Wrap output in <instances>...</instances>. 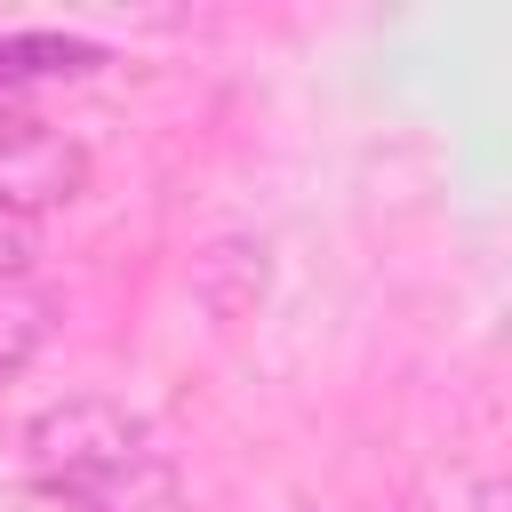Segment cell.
Listing matches in <instances>:
<instances>
[{
    "label": "cell",
    "mask_w": 512,
    "mask_h": 512,
    "mask_svg": "<svg viewBox=\"0 0 512 512\" xmlns=\"http://www.w3.org/2000/svg\"><path fill=\"white\" fill-rule=\"evenodd\" d=\"M24 456H32V480L80 488V496H96V504L136 496V488H160L152 432H144L120 400H104V392H72V400L40 408L32 432H24Z\"/></svg>",
    "instance_id": "cell-1"
},
{
    "label": "cell",
    "mask_w": 512,
    "mask_h": 512,
    "mask_svg": "<svg viewBox=\"0 0 512 512\" xmlns=\"http://www.w3.org/2000/svg\"><path fill=\"white\" fill-rule=\"evenodd\" d=\"M72 184H80V152L56 144V136H40V128L0 152V216H24L32 224V208L72 200Z\"/></svg>",
    "instance_id": "cell-2"
},
{
    "label": "cell",
    "mask_w": 512,
    "mask_h": 512,
    "mask_svg": "<svg viewBox=\"0 0 512 512\" xmlns=\"http://www.w3.org/2000/svg\"><path fill=\"white\" fill-rule=\"evenodd\" d=\"M48 344V288L32 272H0V376H16Z\"/></svg>",
    "instance_id": "cell-3"
},
{
    "label": "cell",
    "mask_w": 512,
    "mask_h": 512,
    "mask_svg": "<svg viewBox=\"0 0 512 512\" xmlns=\"http://www.w3.org/2000/svg\"><path fill=\"white\" fill-rule=\"evenodd\" d=\"M104 64L88 40H64V32H0V88L16 80H56V72H88Z\"/></svg>",
    "instance_id": "cell-4"
},
{
    "label": "cell",
    "mask_w": 512,
    "mask_h": 512,
    "mask_svg": "<svg viewBox=\"0 0 512 512\" xmlns=\"http://www.w3.org/2000/svg\"><path fill=\"white\" fill-rule=\"evenodd\" d=\"M0 512H112V504H96L80 488H56V480H16V488H0Z\"/></svg>",
    "instance_id": "cell-5"
},
{
    "label": "cell",
    "mask_w": 512,
    "mask_h": 512,
    "mask_svg": "<svg viewBox=\"0 0 512 512\" xmlns=\"http://www.w3.org/2000/svg\"><path fill=\"white\" fill-rule=\"evenodd\" d=\"M24 256H32V224L0 216V272H24Z\"/></svg>",
    "instance_id": "cell-6"
},
{
    "label": "cell",
    "mask_w": 512,
    "mask_h": 512,
    "mask_svg": "<svg viewBox=\"0 0 512 512\" xmlns=\"http://www.w3.org/2000/svg\"><path fill=\"white\" fill-rule=\"evenodd\" d=\"M32 128H40V120H24V104H16L8 88H0V152H8L16 136H32Z\"/></svg>",
    "instance_id": "cell-7"
},
{
    "label": "cell",
    "mask_w": 512,
    "mask_h": 512,
    "mask_svg": "<svg viewBox=\"0 0 512 512\" xmlns=\"http://www.w3.org/2000/svg\"><path fill=\"white\" fill-rule=\"evenodd\" d=\"M472 512H504V488H496V480H488V488H480V504H472Z\"/></svg>",
    "instance_id": "cell-8"
}]
</instances>
